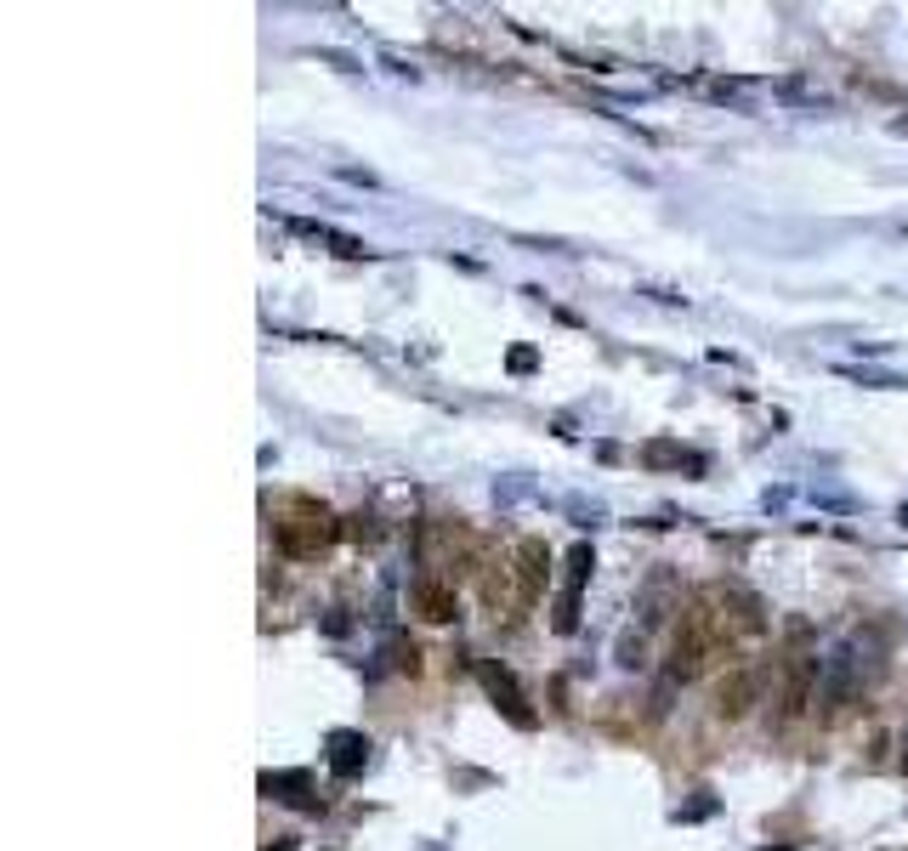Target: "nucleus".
<instances>
[{
    "instance_id": "obj_1",
    "label": "nucleus",
    "mask_w": 908,
    "mask_h": 851,
    "mask_svg": "<svg viewBox=\"0 0 908 851\" xmlns=\"http://www.w3.org/2000/svg\"><path fill=\"white\" fill-rule=\"evenodd\" d=\"M767 630V613L744 585H704V591L687 596L676 625V642H670V664L664 676L670 681H693L704 676V664L727 659L738 647H750L755 636Z\"/></svg>"
},
{
    "instance_id": "obj_2",
    "label": "nucleus",
    "mask_w": 908,
    "mask_h": 851,
    "mask_svg": "<svg viewBox=\"0 0 908 851\" xmlns=\"http://www.w3.org/2000/svg\"><path fill=\"white\" fill-rule=\"evenodd\" d=\"M335 534H341V528H335V517L318 500H296L279 522H273V539H279L284 556H318Z\"/></svg>"
},
{
    "instance_id": "obj_3",
    "label": "nucleus",
    "mask_w": 908,
    "mask_h": 851,
    "mask_svg": "<svg viewBox=\"0 0 908 851\" xmlns=\"http://www.w3.org/2000/svg\"><path fill=\"white\" fill-rule=\"evenodd\" d=\"M818 670H823V659L801 642V636H795V647H789V659H784V698H778V721H801V715H806V704H812V693H818Z\"/></svg>"
},
{
    "instance_id": "obj_4",
    "label": "nucleus",
    "mask_w": 908,
    "mask_h": 851,
    "mask_svg": "<svg viewBox=\"0 0 908 851\" xmlns=\"http://www.w3.org/2000/svg\"><path fill=\"white\" fill-rule=\"evenodd\" d=\"M511 574H517L523 608H534L540 591H545V574H551V551H545L540 539H517V545H511Z\"/></svg>"
},
{
    "instance_id": "obj_5",
    "label": "nucleus",
    "mask_w": 908,
    "mask_h": 851,
    "mask_svg": "<svg viewBox=\"0 0 908 851\" xmlns=\"http://www.w3.org/2000/svg\"><path fill=\"white\" fill-rule=\"evenodd\" d=\"M755 698H761V670L738 664V670H727L721 687H716V715L721 721H744V715L755 710Z\"/></svg>"
},
{
    "instance_id": "obj_6",
    "label": "nucleus",
    "mask_w": 908,
    "mask_h": 851,
    "mask_svg": "<svg viewBox=\"0 0 908 851\" xmlns=\"http://www.w3.org/2000/svg\"><path fill=\"white\" fill-rule=\"evenodd\" d=\"M591 545H574L568 551V585H562L557 596V630H574L579 625V591H585V579H591Z\"/></svg>"
},
{
    "instance_id": "obj_7",
    "label": "nucleus",
    "mask_w": 908,
    "mask_h": 851,
    "mask_svg": "<svg viewBox=\"0 0 908 851\" xmlns=\"http://www.w3.org/2000/svg\"><path fill=\"white\" fill-rule=\"evenodd\" d=\"M409 602H415V613L426 619V625H449L454 613H460V602H454V585H449V579H415Z\"/></svg>"
},
{
    "instance_id": "obj_8",
    "label": "nucleus",
    "mask_w": 908,
    "mask_h": 851,
    "mask_svg": "<svg viewBox=\"0 0 908 851\" xmlns=\"http://www.w3.org/2000/svg\"><path fill=\"white\" fill-rule=\"evenodd\" d=\"M477 676H483V687H489V698L500 704V710L517 721V727H534V710L523 704V693H517V681L500 670V664H477Z\"/></svg>"
},
{
    "instance_id": "obj_9",
    "label": "nucleus",
    "mask_w": 908,
    "mask_h": 851,
    "mask_svg": "<svg viewBox=\"0 0 908 851\" xmlns=\"http://www.w3.org/2000/svg\"><path fill=\"white\" fill-rule=\"evenodd\" d=\"M364 761H369V738H364V732H335V738H330V766L341 772V778H352Z\"/></svg>"
},
{
    "instance_id": "obj_10",
    "label": "nucleus",
    "mask_w": 908,
    "mask_h": 851,
    "mask_svg": "<svg viewBox=\"0 0 908 851\" xmlns=\"http://www.w3.org/2000/svg\"><path fill=\"white\" fill-rule=\"evenodd\" d=\"M903 766H908V749H903Z\"/></svg>"
}]
</instances>
